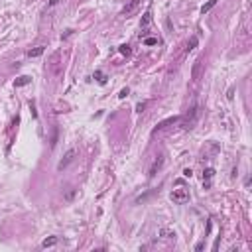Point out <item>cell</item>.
Here are the masks:
<instances>
[{
	"mask_svg": "<svg viewBox=\"0 0 252 252\" xmlns=\"http://www.w3.org/2000/svg\"><path fill=\"white\" fill-rule=\"evenodd\" d=\"M95 77H97V81H98V83H101V85H105V83H106V77L102 75L101 71H95Z\"/></svg>",
	"mask_w": 252,
	"mask_h": 252,
	"instance_id": "cell-15",
	"label": "cell"
},
{
	"mask_svg": "<svg viewBox=\"0 0 252 252\" xmlns=\"http://www.w3.org/2000/svg\"><path fill=\"white\" fill-rule=\"evenodd\" d=\"M197 42H199V40H197V36H193V38L189 40V43H187V51H191V49H195Z\"/></svg>",
	"mask_w": 252,
	"mask_h": 252,
	"instance_id": "cell-13",
	"label": "cell"
},
{
	"mask_svg": "<svg viewBox=\"0 0 252 252\" xmlns=\"http://www.w3.org/2000/svg\"><path fill=\"white\" fill-rule=\"evenodd\" d=\"M30 81H32V79H30L28 75H22L20 79H16V83H14V85H16V87H24V85H28V83H30Z\"/></svg>",
	"mask_w": 252,
	"mask_h": 252,
	"instance_id": "cell-10",
	"label": "cell"
},
{
	"mask_svg": "<svg viewBox=\"0 0 252 252\" xmlns=\"http://www.w3.org/2000/svg\"><path fill=\"white\" fill-rule=\"evenodd\" d=\"M57 242V238L55 236H51V238H45V240L42 242V248H49V246H53Z\"/></svg>",
	"mask_w": 252,
	"mask_h": 252,
	"instance_id": "cell-11",
	"label": "cell"
},
{
	"mask_svg": "<svg viewBox=\"0 0 252 252\" xmlns=\"http://www.w3.org/2000/svg\"><path fill=\"white\" fill-rule=\"evenodd\" d=\"M118 51H120L122 55H126V57H128V55L132 53V49H130V45H126V43H124V45H120V49H118Z\"/></svg>",
	"mask_w": 252,
	"mask_h": 252,
	"instance_id": "cell-14",
	"label": "cell"
},
{
	"mask_svg": "<svg viewBox=\"0 0 252 252\" xmlns=\"http://www.w3.org/2000/svg\"><path fill=\"white\" fill-rule=\"evenodd\" d=\"M201 67H203V57H199V59L193 63V73H191L193 81H197V79L201 77Z\"/></svg>",
	"mask_w": 252,
	"mask_h": 252,
	"instance_id": "cell-6",
	"label": "cell"
},
{
	"mask_svg": "<svg viewBox=\"0 0 252 252\" xmlns=\"http://www.w3.org/2000/svg\"><path fill=\"white\" fill-rule=\"evenodd\" d=\"M43 45H38V47H34V49H30V51H28V57H38V55H42L43 53Z\"/></svg>",
	"mask_w": 252,
	"mask_h": 252,
	"instance_id": "cell-7",
	"label": "cell"
},
{
	"mask_svg": "<svg viewBox=\"0 0 252 252\" xmlns=\"http://www.w3.org/2000/svg\"><path fill=\"white\" fill-rule=\"evenodd\" d=\"M57 2V0H49V6H53V4H55Z\"/></svg>",
	"mask_w": 252,
	"mask_h": 252,
	"instance_id": "cell-23",
	"label": "cell"
},
{
	"mask_svg": "<svg viewBox=\"0 0 252 252\" xmlns=\"http://www.w3.org/2000/svg\"><path fill=\"white\" fill-rule=\"evenodd\" d=\"M73 195H75V189H71V191L65 195V199H73Z\"/></svg>",
	"mask_w": 252,
	"mask_h": 252,
	"instance_id": "cell-20",
	"label": "cell"
},
{
	"mask_svg": "<svg viewBox=\"0 0 252 252\" xmlns=\"http://www.w3.org/2000/svg\"><path fill=\"white\" fill-rule=\"evenodd\" d=\"M150 22H152V16H150V12H146V14H144V18H142V24H140V28H142V30H146V28L150 26Z\"/></svg>",
	"mask_w": 252,
	"mask_h": 252,
	"instance_id": "cell-9",
	"label": "cell"
},
{
	"mask_svg": "<svg viewBox=\"0 0 252 252\" xmlns=\"http://www.w3.org/2000/svg\"><path fill=\"white\" fill-rule=\"evenodd\" d=\"M215 175V169L213 167H207V169H205V171H203V179H207V183H205V187H209V179H211V177H213Z\"/></svg>",
	"mask_w": 252,
	"mask_h": 252,
	"instance_id": "cell-8",
	"label": "cell"
},
{
	"mask_svg": "<svg viewBox=\"0 0 252 252\" xmlns=\"http://www.w3.org/2000/svg\"><path fill=\"white\" fill-rule=\"evenodd\" d=\"M75 154H77V152H75V150H69V152H67V154H65V156H63V160H61V162H59V164H57V167H59V169H63V167H67V166H69V164H71V162H73V160H75Z\"/></svg>",
	"mask_w": 252,
	"mask_h": 252,
	"instance_id": "cell-4",
	"label": "cell"
},
{
	"mask_svg": "<svg viewBox=\"0 0 252 252\" xmlns=\"http://www.w3.org/2000/svg\"><path fill=\"white\" fill-rule=\"evenodd\" d=\"M59 57H61V53L55 51L51 55V59H49V63H47V69L53 73V75H59V71H61V67H59Z\"/></svg>",
	"mask_w": 252,
	"mask_h": 252,
	"instance_id": "cell-3",
	"label": "cell"
},
{
	"mask_svg": "<svg viewBox=\"0 0 252 252\" xmlns=\"http://www.w3.org/2000/svg\"><path fill=\"white\" fill-rule=\"evenodd\" d=\"M203 246H205V242H199V244L195 246V250H197V252H199V250H203Z\"/></svg>",
	"mask_w": 252,
	"mask_h": 252,
	"instance_id": "cell-22",
	"label": "cell"
},
{
	"mask_svg": "<svg viewBox=\"0 0 252 252\" xmlns=\"http://www.w3.org/2000/svg\"><path fill=\"white\" fill-rule=\"evenodd\" d=\"M160 234H162V236H166V238H169V236H175V233H171V230H166V229H162V230H160Z\"/></svg>",
	"mask_w": 252,
	"mask_h": 252,
	"instance_id": "cell-16",
	"label": "cell"
},
{
	"mask_svg": "<svg viewBox=\"0 0 252 252\" xmlns=\"http://www.w3.org/2000/svg\"><path fill=\"white\" fill-rule=\"evenodd\" d=\"M217 2H219V0H209L207 4H203V6H201V12H203V14H205V12H209L211 8H213L215 4H217Z\"/></svg>",
	"mask_w": 252,
	"mask_h": 252,
	"instance_id": "cell-12",
	"label": "cell"
},
{
	"mask_svg": "<svg viewBox=\"0 0 252 252\" xmlns=\"http://www.w3.org/2000/svg\"><path fill=\"white\" fill-rule=\"evenodd\" d=\"M138 8H140V0H130V2L122 8V16H124V18H132Z\"/></svg>",
	"mask_w": 252,
	"mask_h": 252,
	"instance_id": "cell-2",
	"label": "cell"
},
{
	"mask_svg": "<svg viewBox=\"0 0 252 252\" xmlns=\"http://www.w3.org/2000/svg\"><path fill=\"white\" fill-rule=\"evenodd\" d=\"M162 166H164V156H158V158L154 160V164H152V167H150V171H148V175L150 177H154L156 173L162 169Z\"/></svg>",
	"mask_w": 252,
	"mask_h": 252,
	"instance_id": "cell-5",
	"label": "cell"
},
{
	"mask_svg": "<svg viewBox=\"0 0 252 252\" xmlns=\"http://www.w3.org/2000/svg\"><path fill=\"white\" fill-rule=\"evenodd\" d=\"M128 93H130V91H128V87H126V89H122V91H120V95H118V97H120V98H124Z\"/></svg>",
	"mask_w": 252,
	"mask_h": 252,
	"instance_id": "cell-18",
	"label": "cell"
},
{
	"mask_svg": "<svg viewBox=\"0 0 252 252\" xmlns=\"http://www.w3.org/2000/svg\"><path fill=\"white\" fill-rule=\"evenodd\" d=\"M144 43H146V45H156V43H158V40H156V38H146V40H144Z\"/></svg>",
	"mask_w": 252,
	"mask_h": 252,
	"instance_id": "cell-17",
	"label": "cell"
},
{
	"mask_svg": "<svg viewBox=\"0 0 252 252\" xmlns=\"http://www.w3.org/2000/svg\"><path fill=\"white\" fill-rule=\"evenodd\" d=\"M169 199H171L175 205H185V203L189 201V189H185V187H177V189H173L171 195H169Z\"/></svg>",
	"mask_w": 252,
	"mask_h": 252,
	"instance_id": "cell-1",
	"label": "cell"
},
{
	"mask_svg": "<svg viewBox=\"0 0 252 252\" xmlns=\"http://www.w3.org/2000/svg\"><path fill=\"white\" fill-rule=\"evenodd\" d=\"M144 106H146V105H144V102H140V105L136 106V110H138V112H142V110H144Z\"/></svg>",
	"mask_w": 252,
	"mask_h": 252,
	"instance_id": "cell-21",
	"label": "cell"
},
{
	"mask_svg": "<svg viewBox=\"0 0 252 252\" xmlns=\"http://www.w3.org/2000/svg\"><path fill=\"white\" fill-rule=\"evenodd\" d=\"M183 175H185V177H191V175H193V171L187 167V169H183Z\"/></svg>",
	"mask_w": 252,
	"mask_h": 252,
	"instance_id": "cell-19",
	"label": "cell"
}]
</instances>
